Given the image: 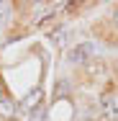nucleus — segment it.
I'll list each match as a JSON object with an SVG mask.
<instances>
[{
  "label": "nucleus",
  "mask_w": 118,
  "mask_h": 121,
  "mask_svg": "<svg viewBox=\"0 0 118 121\" xmlns=\"http://www.w3.org/2000/svg\"><path fill=\"white\" fill-rule=\"evenodd\" d=\"M64 90H67V82H59V88H57V95H64Z\"/></svg>",
  "instance_id": "0eeeda50"
},
{
  "label": "nucleus",
  "mask_w": 118,
  "mask_h": 121,
  "mask_svg": "<svg viewBox=\"0 0 118 121\" xmlns=\"http://www.w3.org/2000/svg\"><path fill=\"white\" fill-rule=\"evenodd\" d=\"M98 47H95V41H80V44H74L69 49V54H67V59H69L72 65H82V62H87V59H93Z\"/></svg>",
  "instance_id": "f257e3e1"
},
{
  "label": "nucleus",
  "mask_w": 118,
  "mask_h": 121,
  "mask_svg": "<svg viewBox=\"0 0 118 121\" xmlns=\"http://www.w3.org/2000/svg\"><path fill=\"white\" fill-rule=\"evenodd\" d=\"M8 18H10V5L8 3H0V28L8 23Z\"/></svg>",
  "instance_id": "39448f33"
},
{
  "label": "nucleus",
  "mask_w": 118,
  "mask_h": 121,
  "mask_svg": "<svg viewBox=\"0 0 118 121\" xmlns=\"http://www.w3.org/2000/svg\"><path fill=\"white\" fill-rule=\"evenodd\" d=\"M5 98H8V95H5V85L0 82V100H5Z\"/></svg>",
  "instance_id": "6e6552de"
},
{
  "label": "nucleus",
  "mask_w": 118,
  "mask_h": 121,
  "mask_svg": "<svg viewBox=\"0 0 118 121\" xmlns=\"http://www.w3.org/2000/svg\"><path fill=\"white\" fill-rule=\"evenodd\" d=\"M39 100H41V90H33V95L26 98L23 103H21V108H23V111H31V106H36V108H39Z\"/></svg>",
  "instance_id": "20e7f679"
},
{
  "label": "nucleus",
  "mask_w": 118,
  "mask_h": 121,
  "mask_svg": "<svg viewBox=\"0 0 118 121\" xmlns=\"http://www.w3.org/2000/svg\"><path fill=\"white\" fill-rule=\"evenodd\" d=\"M100 111L108 121H118V95L116 93H105L100 95Z\"/></svg>",
  "instance_id": "f03ea898"
},
{
  "label": "nucleus",
  "mask_w": 118,
  "mask_h": 121,
  "mask_svg": "<svg viewBox=\"0 0 118 121\" xmlns=\"http://www.w3.org/2000/svg\"><path fill=\"white\" fill-rule=\"evenodd\" d=\"M31 121H44V108H36L31 113Z\"/></svg>",
  "instance_id": "423d86ee"
},
{
  "label": "nucleus",
  "mask_w": 118,
  "mask_h": 121,
  "mask_svg": "<svg viewBox=\"0 0 118 121\" xmlns=\"http://www.w3.org/2000/svg\"><path fill=\"white\" fill-rule=\"evenodd\" d=\"M113 21H116V26H118V5H116V10H113Z\"/></svg>",
  "instance_id": "1a4fd4ad"
},
{
  "label": "nucleus",
  "mask_w": 118,
  "mask_h": 121,
  "mask_svg": "<svg viewBox=\"0 0 118 121\" xmlns=\"http://www.w3.org/2000/svg\"><path fill=\"white\" fill-rule=\"evenodd\" d=\"M16 111H18V106H16L10 98L0 100V119H13V116H16Z\"/></svg>",
  "instance_id": "7ed1b4c3"
}]
</instances>
